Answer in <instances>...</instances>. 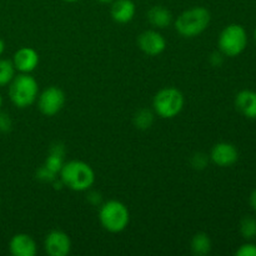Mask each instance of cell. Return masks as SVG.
I'll use <instances>...</instances> for the list:
<instances>
[{"mask_svg": "<svg viewBox=\"0 0 256 256\" xmlns=\"http://www.w3.org/2000/svg\"><path fill=\"white\" fill-rule=\"evenodd\" d=\"M62 182L74 192H85L90 189L95 182L94 170L89 164L80 160L65 162L60 170Z\"/></svg>", "mask_w": 256, "mask_h": 256, "instance_id": "6da1fadb", "label": "cell"}, {"mask_svg": "<svg viewBox=\"0 0 256 256\" xmlns=\"http://www.w3.org/2000/svg\"><path fill=\"white\" fill-rule=\"evenodd\" d=\"M212 20L210 12L204 6H195L182 12L175 20V29L182 36L195 38L208 29Z\"/></svg>", "mask_w": 256, "mask_h": 256, "instance_id": "7a4b0ae2", "label": "cell"}, {"mask_svg": "<svg viewBox=\"0 0 256 256\" xmlns=\"http://www.w3.org/2000/svg\"><path fill=\"white\" fill-rule=\"evenodd\" d=\"M39 96L38 82L29 74L22 72L9 84V98L12 104L20 109L30 106L36 102Z\"/></svg>", "mask_w": 256, "mask_h": 256, "instance_id": "3957f363", "label": "cell"}, {"mask_svg": "<svg viewBox=\"0 0 256 256\" xmlns=\"http://www.w3.org/2000/svg\"><path fill=\"white\" fill-rule=\"evenodd\" d=\"M100 224L110 232H122L129 225L130 212L128 208L118 200H109L99 212Z\"/></svg>", "mask_w": 256, "mask_h": 256, "instance_id": "277c9868", "label": "cell"}, {"mask_svg": "<svg viewBox=\"0 0 256 256\" xmlns=\"http://www.w3.org/2000/svg\"><path fill=\"white\" fill-rule=\"evenodd\" d=\"M184 95L176 88H164L156 92L152 100L155 112L162 119H172L184 108Z\"/></svg>", "mask_w": 256, "mask_h": 256, "instance_id": "5b68a950", "label": "cell"}, {"mask_svg": "<svg viewBox=\"0 0 256 256\" xmlns=\"http://www.w3.org/2000/svg\"><path fill=\"white\" fill-rule=\"evenodd\" d=\"M220 52L229 58L239 56L248 45V34L246 30L240 24H230L224 28L220 32L219 42Z\"/></svg>", "mask_w": 256, "mask_h": 256, "instance_id": "8992f818", "label": "cell"}, {"mask_svg": "<svg viewBox=\"0 0 256 256\" xmlns=\"http://www.w3.org/2000/svg\"><path fill=\"white\" fill-rule=\"evenodd\" d=\"M38 108L45 116H54L65 104V94L60 88L49 86L38 96Z\"/></svg>", "mask_w": 256, "mask_h": 256, "instance_id": "52a82bcc", "label": "cell"}, {"mask_svg": "<svg viewBox=\"0 0 256 256\" xmlns=\"http://www.w3.org/2000/svg\"><path fill=\"white\" fill-rule=\"evenodd\" d=\"M44 248L50 256H66L72 250V240L66 232L52 230L45 238Z\"/></svg>", "mask_w": 256, "mask_h": 256, "instance_id": "ba28073f", "label": "cell"}, {"mask_svg": "<svg viewBox=\"0 0 256 256\" xmlns=\"http://www.w3.org/2000/svg\"><path fill=\"white\" fill-rule=\"evenodd\" d=\"M138 45L144 54L158 56L166 49V40L156 30H146L139 35Z\"/></svg>", "mask_w": 256, "mask_h": 256, "instance_id": "9c48e42d", "label": "cell"}, {"mask_svg": "<svg viewBox=\"0 0 256 256\" xmlns=\"http://www.w3.org/2000/svg\"><path fill=\"white\" fill-rule=\"evenodd\" d=\"M210 159L218 166H232L239 159V152L235 145L230 144V142H218L212 146Z\"/></svg>", "mask_w": 256, "mask_h": 256, "instance_id": "30bf717a", "label": "cell"}, {"mask_svg": "<svg viewBox=\"0 0 256 256\" xmlns=\"http://www.w3.org/2000/svg\"><path fill=\"white\" fill-rule=\"evenodd\" d=\"M12 64H14L15 70L29 74V72H34L39 65V54L32 48H20L14 54Z\"/></svg>", "mask_w": 256, "mask_h": 256, "instance_id": "8fae6325", "label": "cell"}, {"mask_svg": "<svg viewBox=\"0 0 256 256\" xmlns=\"http://www.w3.org/2000/svg\"><path fill=\"white\" fill-rule=\"evenodd\" d=\"M10 254L14 256H35L36 244L34 239L28 234H16L12 238L9 242Z\"/></svg>", "mask_w": 256, "mask_h": 256, "instance_id": "7c38bea8", "label": "cell"}, {"mask_svg": "<svg viewBox=\"0 0 256 256\" xmlns=\"http://www.w3.org/2000/svg\"><path fill=\"white\" fill-rule=\"evenodd\" d=\"M136 12V6H135L132 0H114L110 9V14L114 22L119 24H126L132 22Z\"/></svg>", "mask_w": 256, "mask_h": 256, "instance_id": "4fadbf2b", "label": "cell"}, {"mask_svg": "<svg viewBox=\"0 0 256 256\" xmlns=\"http://www.w3.org/2000/svg\"><path fill=\"white\" fill-rule=\"evenodd\" d=\"M235 106L248 119H256V92L242 90L235 96Z\"/></svg>", "mask_w": 256, "mask_h": 256, "instance_id": "5bb4252c", "label": "cell"}, {"mask_svg": "<svg viewBox=\"0 0 256 256\" xmlns=\"http://www.w3.org/2000/svg\"><path fill=\"white\" fill-rule=\"evenodd\" d=\"M148 20L150 24L159 29L169 26L172 22V15L169 9L162 5H155L148 12Z\"/></svg>", "mask_w": 256, "mask_h": 256, "instance_id": "9a60e30c", "label": "cell"}, {"mask_svg": "<svg viewBox=\"0 0 256 256\" xmlns=\"http://www.w3.org/2000/svg\"><path fill=\"white\" fill-rule=\"evenodd\" d=\"M190 249L192 254L198 256H205L212 252V240L205 232H198L192 236L190 242Z\"/></svg>", "mask_w": 256, "mask_h": 256, "instance_id": "2e32d148", "label": "cell"}, {"mask_svg": "<svg viewBox=\"0 0 256 256\" xmlns=\"http://www.w3.org/2000/svg\"><path fill=\"white\" fill-rule=\"evenodd\" d=\"M15 76V66L12 62L6 59H0V86L10 84Z\"/></svg>", "mask_w": 256, "mask_h": 256, "instance_id": "e0dca14e", "label": "cell"}, {"mask_svg": "<svg viewBox=\"0 0 256 256\" xmlns=\"http://www.w3.org/2000/svg\"><path fill=\"white\" fill-rule=\"evenodd\" d=\"M154 122V114L148 109H142L135 114L134 125L140 130H146Z\"/></svg>", "mask_w": 256, "mask_h": 256, "instance_id": "ac0fdd59", "label": "cell"}, {"mask_svg": "<svg viewBox=\"0 0 256 256\" xmlns=\"http://www.w3.org/2000/svg\"><path fill=\"white\" fill-rule=\"evenodd\" d=\"M240 234L246 240H252L256 238V219L252 216L242 218L240 222Z\"/></svg>", "mask_w": 256, "mask_h": 256, "instance_id": "d6986e66", "label": "cell"}, {"mask_svg": "<svg viewBox=\"0 0 256 256\" xmlns=\"http://www.w3.org/2000/svg\"><path fill=\"white\" fill-rule=\"evenodd\" d=\"M62 165H64V162H62V155L52 152V154L48 156L44 166L48 170H50V172H54V174L56 175V172H60Z\"/></svg>", "mask_w": 256, "mask_h": 256, "instance_id": "ffe728a7", "label": "cell"}, {"mask_svg": "<svg viewBox=\"0 0 256 256\" xmlns=\"http://www.w3.org/2000/svg\"><path fill=\"white\" fill-rule=\"evenodd\" d=\"M235 254L238 256H256V244L248 242V244L242 245Z\"/></svg>", "mask_w": 256, "mask_h": 256, "instance_id": "44dd1931", "label": "cell"}, {"mask_svg": "<svg viewBox=\"0 0 256 256\" xmlns=\"http://www.w3.org/2000/svg\"><path fill=\"white\" fill-rule=\"evenodd\" d=\"M12 122L6 112H0V132H8L12 130Z\"/></svg>", "mask_w": 256, "mask_h": 256, "instance_id": "7402d4cb", "label": "cell"}, {"mask_svg": "<svg viewBox=\"0 0 256 256\" xmlns=\"http://www.w3.org/2000/svg\"><path fill=\"white\" fill-rule=\"evenodd\" d=\"M38 178L44 180V182H52V180L55 179V174L50 172V170H48L46 168L42 165V166L39 169V172H38Z\"/></svg>", "mask_w": 256, "mask_h": 256, "instance_id": "603a6c76", "label": "cell"}, {"mask_svg": "<svg viewBox=\"0 0 256 256\" xmlns=\"http://www.w3.org/2000/svg\"><path fill=\"white\" fill-rule=\"evenodd\" d=\"M208 159L204 154H198L192 158V166L195 169H204L206 166Z\"/></svg>", "mask_w": 256, "mask_h": 256, "instance_id": "cb8c5ba5", "label": "cell"}, {"mask_svg": "<svg viewBox=\"0 0 256 256\" xmlns=\"http://www.w3.org/2000/svg\"><path fill=\"white\" fill-rule=\"evenodd\" d=\"M222 56H224L222 52H214V54H212L210 62H212V64L214 66H220L222 64Z\"/></svg>", "mask_w": 256, "mask_h": 256, "instance_id": "d4e9b609", "label": "cell"}, {"mask_svg": "<svg viewBox=\"0 0 256 256\" xmlns=\"http://www.w3.org/2000/svg\"><path fill=\"white\" fill-rule=\"evenodd\" d=\"M249 202H250V206L252 208V210H254V212H256V189L252 192V194H250Z\"/></svg>", "mask_w": 256, "mask_h": 256, "instance_id": "484cf974", "label": "cell"}, {"mask_svg": "<svg viewBox=\"0 0 256 256\" xmlns=\"http://www.w3.org/2000/svg\"><path fill=\"white\" fill-rule=\"evenodd\" d=\"M4 50H5V44L4 42H2V39H0V55L4 52Z\"/></svg>", "mask_w": 256, "mask_h": 256, "instance_id": "4316f807", "label": "cell"}, {"mask_svg": "<svg viewBox=\"0 0 256 256\" xmlns=\"http://www.w3.org/2000/svg\"><path fill=\"white\" fill-rule=\"evenodd\" d=\"M98 2H104V4H108V2H114V0H98Z\"/></svg>", "mask_w": 256, "mask_h": 256, "instance_id": "83f0119b", "label": "cell"}, {"mask_svg": "<svg viewBox=\"0 0 256 256\" xmlns=\"http://www.w3.org/2000/svg\"><path fill=\"white\" fill-rule=\"evenodd\" d=\"M62 2H80V0H62Z\"/></svg>", "mask_w": 256, "mask_h": 256, "instance_id": "f1b7e54d", "label": "cell"}, {"mask_svg": "<svg viewBox=\"0 0 256 256\" xmlns=\"http://www.w3.org/2000/svg\"><path fill=\"white\" fill-rule=\"evenodd\" d=\"M2 94H0V108H2Z\"/></svg>", "mask_w": 256, "mask_h": 256, "instance_id": "f546056e", "label": "cell"}, {"mask_svg": "<svg viewBox=\"0 0 256 256\" xmlns=\"http://www.w3.org/2000/svg\"><path fill=\"white\" fill-rule=\"evenodd\" d=\"M254 36H255V42H256V29H255V34H254Z\"/></svg>", "mask_w": 256, "mask_h": 256, "instance_id": "4dcf8cb0", "label": "cell"}]
</instances>
